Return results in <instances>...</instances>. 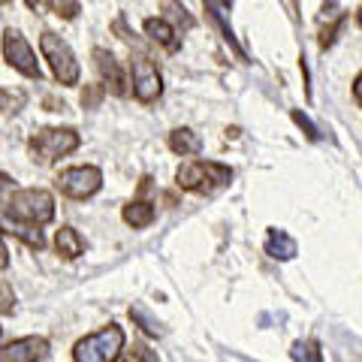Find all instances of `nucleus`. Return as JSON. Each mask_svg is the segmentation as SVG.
I'll use <instances>...</instances> for the list:
<instances>
[{
  "label": "nucleus",
  "instance_id": "nucleus-1",
  "mask_svg": "<svg viewBox=\"0 0 362 362\" xmlns=\"http://www.w3.org/2000/svg\"><path fill=\"white\" fill-rule=\"evenodd\" d=\"M4 221L25 223V226L49 223L54 221V197L42 187L16 190L13 197H4Z\"/></svg>",
  "mask_w": 362,
  "mask_h": 362
},
{
  "label": "nucleus",
  "instance_id": "nucleus-2",
  "mask_svg": "<svg viewBox=\"0 0 362 362\" xmlns=\"http://www.w3.org/2000/svg\"><path fill=\"white\" fill-rule=\"evenodd\" d=\"M230 181H233V169L214 160H190L175 173V185L199 197H214L218 190L230 187Z\"/></svg>",
  "mask_w": 362,
  "mask_h": 362
},
{
  "label": "nucleus",
  "instance_id": "nucleus-3",
  "mask_svg": "<svg viewBox=\"0 0 362 362\" xmlns=\"http://www.w3.org/2000/svg\"><path fill=\"white\" fill-rule=\"evenodd\" d=\"M78 145H82V136H78L73 127H42L30 136L28 148H30L33 163L52 166V163H58L61 157L73 154Z\"/></svg>",
  "mask_w": 362,
  "mask_h": 362
},
{
  "label": "nucleus",
  "instance_id": "nucleus-4",
  "mask_svg": "<svg viewBox=\"0 0 362 362\" xmlns=\"http://www.w3.org/2000/svg\"><path fill=\"white\" fill-rule=\"evenodd\" d=\"M121 354H124V329L118 323H109L100 332L85 335L73 347L76 362H115Z\"/></svg>",
  "mask_w": 362,
  "mask_h": 362
},
{
  "label": "nucleus",
  "instance_id": "nucleus-5",
  "mask_svg": "<svg viewBox=\"0 0 362 362\" xmlns=\"http://www.w3.org/2000/svg\"><path fill=\"white\" fill-rule=\"evenodd\" d=\"M40 52H42V58L49 61L52 76L58 78L61 85H78V61H76L73 49L58 37V33L45 30L40 37Z\"/></svg>",
  "mask_w": 362,
  "mask_h": 362
},
{
  "label": "nucleus",
  "instance_id": "nucleus-6",
  "mask_svg": "<svg viewBox=\"0 0 362 362\" xmlns=\"http://www.w3.org/2000/svg\"><path fill=\"white\" fill-rule=\"evenodd\" d=\"M54 187L70 199H90L103 187V173H100L97 166H70V169H61L58 173Z\"/></svg>",
  "mask_w": 362,
  "mask_h": 362
},
{
  "label": "nucleus",
  "instance_id": "nucleus-7",
  "mask_svg": "<svg viewBox=\"0 0 362 362\" xmlns=\"http://www.w3.org/2000/svg\"><path fill=\"white\" fill-rule=\"evenodd\" d=\"M4 61L13 66V70H18L21 76L37 78V82L42 78V70H40V64H37V54H33L28 40L21 37L18 30H13V28L4 30Z\"/></svg>",
  "mask_w": 362,
  "mask_h": 362
},
{
  "label": "nucleus",
  "instance_id": "nucleus-8",
  "mask_svg": "<svg viewBox=\"0 0 362 362\" xmlns=\"http://www.w3.org/2000/svg\"><path fill=\"white\" fill-rule=\"evenodd\" d=\"M130 82H133V97L145 106L163 94V78L151 64V58H145V54H136L130 61Z\"/></svg>",
  "mask_w": 362,
  "mask_h": 362
},
{
  "label": "nucleus",
  "instance_id": "nucleus-9",
  "mask_svg": "<svg viewBox=\"0 0 362 362\" xmlns=\"http://www.w3.org/2000/svg\"><path fill=\"white\" fill-rule=\"evenodd\" d=\"M45 356H49V341L42 335L16 338L0 350V362H42Z\"/></svg>",
  "mask_w": 362,
  "mask_h": 362
},
{
  "label": "nucleus",
  "instance_id": "nucleus-10",
  "mask_svg": "<svg viewBox=\"0 0 362 362\" xmlns=\"http://www.w3.org/2000/svg\"><path fill=\"white\" fill-rule=\"evenodd\" d=\"M90 58H94V66H97V73H100V78H103L109 94H115V97L127 94V78H124V70H121V64L115 61V54L106 52V49H94L90 52Z\"/></svg>",
  "mask_w": 362,
  "mask_h": 362
},
{
  "label": "nucleus",
  "instance_id": "nucleus-11",
  "mask_svg": "<svg viewBox=\"0 0 362 362\" xmlns=\"http://www.w3.org/2000/svg\"><path fill=\"white\" fill-rule=\"evenodd\" d=\"M344 21H347V13L338 6V0H326L323 4V28H320V49H329L335 42L338 30L344 28Z\"/></svg>",
  "mask_w": 362,
  "mask_h": 362
},
{
  "label": "nucleus",
  "instance_id": "nucleus-12",
  "mask_svg": "<svg viewBox=\"0 0 362 362\" xmlns=\"http://www.w3.org/2000/svg\"><path fill=\"white\" fill-rule=\"evenodd\" d=\"M145 33H148V40L163 45L166 52H178L181 49V40H178V28L173 21L166 18H145Z\"/></svg>",
  "mask_w": 362,
  "mask_h": 362
},
{
  "label": "nucleus",
  "instance_id": "nucleus-13",
  "mask_svg": "<svg viewBox=\"0 0 362 362\" xmlns=\"http://www.w3.org/2000/svg\"><path fill=\"white\" fill-rule=\"evenodd\" d=\"M263 251L272 257V259H293L299 254V245H296V239H293L290 233H284V230H269L266 233V245H263Z\"/></svg>",
  "mask_w": 362,
  "mask_h": 362
},
{
  "label": "nucleus",
  "instance_id": "nucleus-14",
  "mask_svg": "<svg viewBox=\"0 0 362 362\" xmlns=\"http://www.w3.org/2000/svg\"><path fill=\"white\" fill-rule=\"evenodd\" d=\"M54 251H58L61 259H76L85 254V239L73 226H61L58 235H54Z\"/></svg>",
  "mask_w": 362,
  "mask_h": 362
},
{
  "label": "nucleus",
  "instance_id": "nucleus-15",
  "mask_svg": "<svg viewBox=\"0 0 362 362\" xmlns=\"http://www.w3.org/2000/svg\"><path fill=\"white\" fill-rule=\"evenodd\" d=\"M121 214H124V223L133 226V230H145V226H151L154 218H157V211H154V206H151L148 199H133V202H127Z\"/></svg>",
  "mask_w": 362,
  "mask_h": 362
},
{
  "label": "nucleus",
  "instance_id": "nucleus-16",
  "mask_svg": "<svg viewBox=\"0 0 362 362\" xmlns=\"http://www.w3.org/2000/svg\"><path fill=\"white\" fill-rule=\"evenodd\" d=\"M169 148L181 157H194L202 151V139L190 127H178V130L169 133Z\"/></svg>",
  "mask_w": 362,
  "mask_h": 362
},
{
  "label": "nucleus",
  "instance_id": "nucleus-17",
  "mask_svg": "<svg viewBox=\"0 0 362 362\" xmlns=\"http://www.w3.org/2000/svg\"><path fill=\"white\" fill-rule=\"evenodd\" d=\"M202 6H206V13L211 16V21H214V25L221 28L223 40L233 45V52H235V54H239V58L245 61V52L239 49V42H235V37H233V28H230V21H226V9H223L221 4H214V0H202Z\"/></svg>",
  "mask_w": 362,
  "mask_h": 362
},
{
  "label": "nucleus",
  "instance_id": "nucleus-18",
  "mask_svg": "<svg viewBox=\"0 0 362 362\" xmlns=\"http://www.w3.org/2000/svg\"><path fill=\"white\" fill-rule=\"evenodd\" d=\"M160 9H163V18L173 21L175 28H181V30H190V28H194V18H190V13L178 4V0H163Z\"/></svg>",
  "mask_w": 362,
  "mask_h": 362
},
{
  "label": "nucleus",
  "instance_id": "nucleus-19",
  "mask_svg": "<svg viewBox=\"0 0 362 362\" xmlns=\"http://www.w3.org/2000/svg\"><path fill=\"white\" fill-rule=\"evenodd\" d=\"M290 356L296 362H323V350H320V341L305 338V341H296L290 347Z\"/></svg>",
  "mask_w": 362,
  "mask_h": 362
},
{
  "label": "nucleus",
  "instance_id": "nucleus-20",
  "mask_svg": "<svg viewBox=\"0 0 362 362\" xmlns=\"http://www.w3.org/2000/svg\"><path fill=\"white\" fill-rule=\"evenodd\" d=\"M6 233H16L18 239L25 242L28 247H33V251H42V245H45L42 233H40V226H25V223H16L13 230H6Z\"/></svg>",
  "mask_w": 362,
  "mask_h": 362
},
{
  "label": "nucleus",
  "instance_id": "nucleus-21",
  "mask_svg": "<svg viewBox=\"0 0 362 362\" xmlns=\"http://www.w3.org/2000/svg\"><path fill=\"white\" fill-rule=\"evenodd\" d=\"M130 320H133V323H139V329L148 335V338H157V335H160V323L151 320L148 311L139 308V305H133V308H130Z\"/></svg>",
  "mask_w": 362,
  "mask_h": 362
},
{
  "label": "nucleus",
  "instance_id": "nucleus-22",
  "mask_svg": "<svg viewBox=\"0 0 362 362\" xmlns=\"http://www.w3.org/2000/svg\"><path fill=\"white\" fill-rule=\"evenodd\" d=\"M45 6L58 18H66V21H73L78 16V0H45Z\"/></svg>",
  "mask_w": 362,
  "mask_h": 362
},
{
  "label": "nucleus",
  "instance_id": "nucleus-23",
  "mask_svg": "<svg viewBox=\"0 0 362 362\" xmlns=\"http://www.w3.org/2000/svg\"><path fill=\"white\" fill-rule=\"evenodd\" d=\"M103 97H106V85H85V90H82V106L85 109H97L100 103H103Z\"/></svg>",
  "mask_w": 362,
  "mask_h": 362
},
{
  "label": "nucleus",
  "instance_id": "nucleus-24",
  "mask_svg": "<svg viewBox=\"0 0 362 362\" xmlns=\"http://www.w3.org/2000/svg\"><path fill=\"white\" fill-rule=\"evenodd\" d=\"M293 121H296V124H299V127L305 130V136H308V139H311V142H317V139H320V130H317V127H314V121H311L308 115H305V112H299V109H293Z\"/></svg>",
  "mask_w": 362,
  "mask_h": 362
},
{
  "label": "nucleus",
  "instance_id": "nucleus-25",
  "mask_svg": "<svg viewBox=\"0 0 362 362\" xmlns=\"http://www.w3.org/2000/svg\"><path fill=\"white\" fill-rule=\"evenodd\" d=\"M13 308H16V299L9 296V284L4 281V317H9V314H13Z\"/></svg>",
  "mask_w": 362,
  "mask_h": 362
},
{
  "label": "nucleus",
  "instance_id": "nucleus-26",
  "mask_svg": "<svg viewBox=\"0 0 362 362\" xmlns=\"http://www.w3.org/2000/svg\"><path fill=\"white\" fill-rule=\"evenodd\" d=\"M136 350H139V356H142V362H160V359H157V354H154V350H148V347H136Z\"/></svg>",
  "mask_w": 362,
  "mask_h": 362
},
{
  "label": "nucleus",
  "instance_id": "nucleus-27",
  "mask_svg": "<svg viewBox=\"0 0 362 362\" xmlns=\"http://www.w3.org/2000/svg\"><path fill=\"white\" fill-rule=\"evenodd\" d=\"M354 100H356V106H362V73L356 76V82H354Z\"/></svg>",
  "mask_w": 362,
  "mask_h": 362
},
{
  "label": "nucleus",
  "instance_id": "nucleus-28",
  "mask_svg": "<svg viewBox=\"0 0 362 362\" xmlns=\"http://www.w3.org/2000/svg\"><path fill=\"white\" fill-rule=\"evenodd\" d=\"M115 362H142V356H139V350L133 347V354H121Z\"/></svg>",
  "mask_w": 362,
  "mask_h": 362
},
{
  "label": "nucleus",
  "instance_id": "nucleus-29",
  "mask_svg": "<svg viewBox=\"0 0 362 362\" xmlns=\"http://www.w3.org/2000/svg\"><path fill=\"white\" fill-rule=\"evenodd\" d=\"M42 4H45V0H28V6L33 9V13H40V9H42Z\"/></svg>",
  "mask_w": 362,
  "mask_h": 362
},
{
  "label": "nucleus",
  "instance_id": "nucleus-30",
  "mask_svg": "<svg viewBox=\"0 0 362 362\" xmlns=\"http://www.w3.org/2000/svg\"><path fill=\"white\" fill-rule=\"evenodd\" d=\"M356 21H359V28H362V6H359V13H356Z\"/></svg>",
  "mask_w": 362,
  "mask_h": 362
},
{
  "label": "nucleus",
  "instance_id": "nucleus-31",
  "mask_svg": "<svg viewBox=\"0 0 362 362\" xmlns=\"http://www.w3.org/2000/svg\"><path fill=\"white\" fill-rule=\"evenodd\" d=\"M0 4H4V6H9V4H13V0H0Z\"/></svg>",
  "mask_w": 362,
  "mask_h": 362
}]
</instances>
